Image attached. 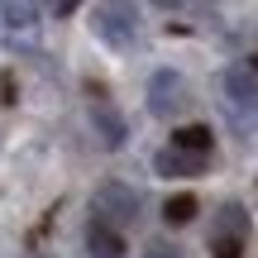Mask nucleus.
Masks as SVG:
<instances>
[{
  "label": "nucleus",
  "mask_w": 258,
  "mask_h": 258,
  "mask_svg": "<svg viewBox=\"0 0 258 258\" xmlns=\"http://www.w3.org/2000/svg\"><path fill=\"white\" fill-rule=\"evenodd\" d=\"M158 10H177V5H186V0H153Z\"/></svg>",
  "instance_id": "15"
},
{
  "label": "nucleus",
  "mask_w": 258,
  "mask_h": 258,
  "mask_svg": "<svg viewBox=\"0 0 258 258\" xmlns=\"http://www.w3.org/2000/svg\"><path fill=\"white\" fill-rule=\"evenodd\" d=\"M91 215L110 220L115 230H129V225L139 220V196H134V186H124V182H105V186H96V196H91Z\"/></svg>",
  "instance_id": "4"
},
{
  "label": "nucleus",
  "mask_w": 258,
  "mask_h": 258,
  "mask_svg": "<svg viewBox=\"0 0 258 258\" xmlns=\"http://www.w3.org/2000/svg\"><path fill=\"white\" fill-rule=\"evenodd\" d=\"M196 215H201V201H196V191H177L163 201V220L167 225H191Z\"/></svg>",
  "instance_id": "10"
},
{
  "label": "nucleus",
  "mask_w": 258,
  "mask_h": 258,
  "mask_svg": "<svg viewBox=\"0 0 258 258\" xmlns=\"http://www.w3.org/2000/svg\"><path fill=\"white\" fill-rule=\"evenodd\" d=\"M249 211H244L239 201H225L220 215H215L211 225V239H206V249H211V258H244V249H249Z\"/></svg>",
  "instance_id": "2"
},
{
  "label": "nucleus",
  "mask_w": 258,
  "mask_h": 258,
  "mask_svg": "<svg viewBox=\"0 0 258 258\" xmlns=\"http://www.w3.org/2000/svg\"><path fill=\"white\" fill-rule=\"evenodd\" d=\"M91 29L105 48H134V34H139L134 0H101L96 15H91Z\"/></svg>",
  "instance_id": "3"
},
{
  "label": "nucleus",
  "mask_w": 258,
  "mask_h": 258,
  "mask_svg": "<svg viewBox=\"0 0 258 258\" xmlns=\"http://www.w3.org/2000/svg\"><path fill=\"white\" fill-rule=\"evenodd\" d=\"M172 144L177 148H196V153H211L215 134H211V124H182V129H172Z\"/></svg>",
  "instance_id": "11"
},
{
  "label": "nucleus",
  "mask_w": 258,
  "mask_h": 258,
  "mask_svg": "<svg viewBox=\"0 0 258 258\" xmlns=\"http://www.w3.org/2000/svg\"><path fill=\"white\" fill-rule=\"evenodd\" d=\"M186 82L182 72H172V67H158L153 77H148V110L158 115V120H177V115L186 110Z\"/></svg>",
  "instance_id": "5"
},
{
  "label": "nucleus",
  "mask_w": 258,
  "mask_h": 258,
  "mask_svg": "<svg viewBox=\"0 0 258 258\" xmlns=\"http://www.w3.org/2000/svg\"><path fill=\"white\" fill-rule=\"evenodd\" d=\"M77 5H82V0H43V10H48V15H57V19H67Z\"/></svg>",
  "instance_id": "13"
},
{
  "label": "nucleus",
  "mask_w": 258,
  "mask_h": 258,
  "mask_svg": "<svg viewBox=\"0 0 258 258\" xmlns=\"http://www.w3.org/2000/svg\"><path fill=\"white\" fill-rule=\"evenodd\" d=\"M249 67H253V72H258V53H253V57H249Z\"/></svg>",
  "instance_id": "16"
},
{
  "label": "nucleus",
  "mask_w": 258,
  "mask_h": 258,
  "mask_svg": "<svg viewBox=\"0 0 258 258\" xmlns=\"http://www.w3.org/2000/svg\"><path fill=\"white\" fill-rule=\"evenodd\" d=\"M206 167H211V153H196V148H163V153L153 158V172L158 177H206Z\"/></svg>",
  "instance_id": "7"
},
{
  "label": "nucleus",
  "mask_w": 258,
  "mask_h": 258,
  "mask_svg": "<svg viewBox=\"0 0 258 258\" xmlns=\"http://www.w3.org/2000/svg\"><path fill=\"white\" fill-rule=\"evenodd\" d=\"M0 24H5L10 43L24 48L38 34V0H0Z\"/></svg>",
  "instance_id": "6"
},
{
  "label": "nucleus",
  "mask_w": 258,
  "mask_h": 258,
  "mask_svg": "<svg viewBox=\"0 0 258 258\" xmlns=\"http://www.w3.org/2000/svg\"><path fill=\"white\" fill-rule=\"evenodd\" d=\"M144 258H182V249L167 239H144Z\"/></svg>",
  "instance_id": "12"
},
{
  "label": "nucleus",
  "mask_w": 258,
  "mask_h": 258,
  "mask_svg": "<svg viewBox=\"0 0 258 258\" xmlns=\"http://www.w3.org/2000/svg\"><path fill=\"white\" fill-rule=\"evenodd\" d=\"M0 101L15 105V77H0Z\"/></svg>",
  "instance_id": "14"
},
{
  "label": "nucleus",
  "mask_w": 258,
  "mask_h": 258,
  "mask_svg": "<svg viewBox=\"0 0 258 258\" xmlns=\"http://www.w3.org/2000/svg\"><path fill=\"white\" fill-rule=\"evenodd\" d=\"M186 5H211V0H186Z\"/></svg>",
  "instance_id": "17"
},
{
  "label": "nucleus",
  "mask_w": 258,
  "mask_h": 258,
  "mask_svg": "<svg viewBox=\"0 0 258 258\" xmlns=\"http://www.w3.org/2000/svg\"><path fill=\"white\" fill-rule=\"evenodd\" d=\"M91 124H96V134H101V144L105 148H120L124 139H129V124H124V115L110 105V96H101V86L91 82Z\"/></svg>",
  "instance_id": "8"
},
{
  "label": "nucleus",
  "mask_w": 258,
  "mask_h": 258,
  "mask_svg": "<svg viewBox=\"0 0 258 258\" xmlns=\"http://www.w3.org/2000/svg\"><path fill=\"white\" fill-rule=\"evenodd\" d=\"M220 101H225V115H230V124L239 129V134H253L258 129V72L244 62L225 67L220 77Z\"/></svg>",
  "instance_id": "1"
},
{
  "label": "nucleus",
  "mask_w": 258,
  "mask_h": 258,
  "mask_svg": "<svg viewBox=\"0 0 258 258\" xmlns=\"http://www.w3.org/2000/svg\"><path fill=\"white\" fill-rule=\"evenodd\" d=\"M86 249H91V258H124V234L115 230L110 220L96 215V220L86 225Z\"/></svg>",
  "instance_id": "9"
}]
</instances>
